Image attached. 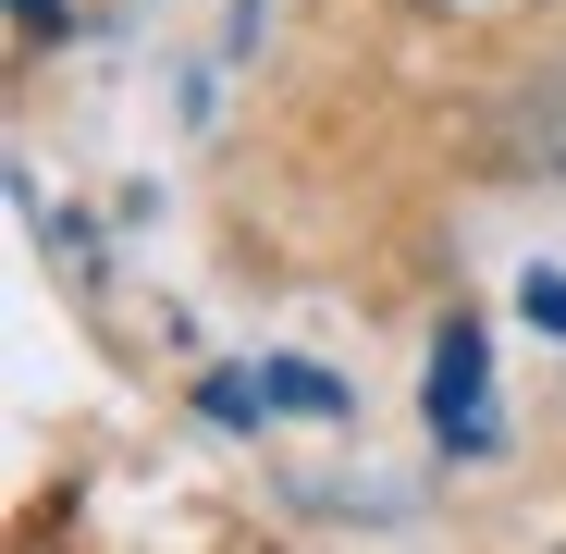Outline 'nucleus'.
<instances>
[{"label": "nucleus", "mask_w": 566, "mask_h": 554, "mask_svg": "<svg viewBox=\"0 0 566 554\" xmlns=\"http://www.w3.org/2000/svg\"><path fill=\"white\" fill-rule=\"evenodd\" d=\"M431 431L455 456H505V419H493V345L481 321H443L431 333Z\"/></svg>", "instance_id": "f257e3e1"}, {"label": "nucleus", "mask_w": 566, "mask_h": 554, "mask_svg": "<svg viewBox=\"0 0 566 554\" xmlns=\"http://www.w3.org/2000/svg\"><path fill=\"white\" fill-rule=\"evenodd\" d=\"M259 395L296 407V419H345V383H333V369H259Z\"/></svg>", "instance_id": "f03ea898"}, {"label": "nucleus", "mask_w": 566, "mask_h": 554, "mask_svg": "<svg viewBox=\"0 0 566 554\" xmlns=\"http://www.w3.org/2000/svg\"><path fill=\"white\" fill-rule=\"evenodd\" d=\"M517 309H530V333L566 345V271H517Z\"/></svg>", "instance_id": "7ed1b4c3"}, {"label": "nucleus", "mask_w": 566, "mask_h": 554, "mask_svg": "<svg viewBox=\"0 0 566 554\" xmlns=\"http://www.w3.org/2000/svg\"><path fill=\"white\" fill-rule=\"evenodd\" d=\"M407 13H431V25H481V13H530V0H407Z\"/></svg>", "instance_id": "20e7f679"}, {"label": "nucleus", "mask_w": 566, "mask_h": 554, "mask_svg": "<svg viewBox=\"0 0 566 554\" xmlns=\"http://www.w3.org/2000/svg\"><path fill=\"white\" fill-rule=\"evenodd\" d=\"M13 25H25V38H38V50H50V38H62V25H74V13H62V0H13Z\"/></svg>", "instance_id": "39448f33"}]
</instances>
